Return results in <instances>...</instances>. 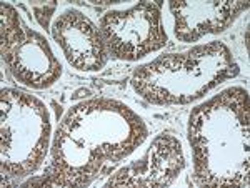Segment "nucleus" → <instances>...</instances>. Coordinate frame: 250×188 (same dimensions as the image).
I'll return each instance as SVG.
<instances>
[{"label":"nucleus","instance_id":"obj_1","mask_svg":"<svg viewBox=\"0 0 250 188\" xmlns=\"http://www.w3.org/2000/svg\"><path fill=\"white\" fill-rule=\"evenodd\" d=\"M144 120L110 98L87 100L72 107L52 145L45 185L83 187L112 169L147 138Z\"/></svg>","mask_w":250,"mask_h":188},{"label":"nucleus","instance_id":"obj_2","mask_svg":"<svg viewBox=\"0 0 250 188\" xmlns=\"http://www.w3.org/2000/svg\"><path fill=\"white\" fill-rule=\"evenodd\" d=\"M195 185H249V94L232 87L188 120Z\"/></svg>","mask_w":250,"mask_h":188},{"label":"nucleus","instance_id":"obj_3","mask_svg":"<svg viewBox=\"0 0 250 188\" xmlns=\"http://www.w3.org/2000/svg\"><path fill=\"white\" fill-rule=\"evenodd\" d=\"M239 72L230 49L224 42H210L140 65L134 72L132 87L154 105H185L237 77Z\"/></svg>","mask_w":250,"mask_h":188},{"label":"nucleus","instance_id":"obj_4","mask_svg":"<svg viewBox=\"0 0 250 188\" xmlns=\"http://www.w3.org/2000/svg\"><path fill=\"white\" fill-rule=\"evenodd\" d=\"M2 173L29 177L45 160L50 140L47 107L29 94L2 90Z\"/></svg>","mask_w":250,"mask_h":188},{"label":"nucleus","instance_id":"obj_5","mask_svg":"<svg viewBox=\"0 0 250 188\" xmlns=\"http://www.w3.org/2000/svg\"><path fill=\"white\" fill-rule=\"evenodd\" d=\"M2 60L15 80L30 89H47L62 75V65L42 34L32 30L9 3H0Z\"/></svg>","mask_w":250,"mask_h":188},{"label":"nucleus","instance_id":"obj_6","mask_svg":"<svg viewBox=\"0 0 250 188\" xmlns=\"http://www.w3.org/2000/svg\"><path fill=\"white\" fill-rule=\"evenodd\" d=\"M99 30L108 57L135 62L168 42L162 22V0L140 2L125 10H108L102 15Z\"/></svg>","mask_w":250,"mask_h":188},{"label":"nucleus","instance_id":"obj_7","mask_svg":"<svg viewBox=\"0 0 250 188\" xmlns=\"http://www.w3.org/2000/svg\"><path fill=\"white\" fill-rule=\"evenodd\" d=\"M52 37L74 69L97 72L105 67L108 52L102 34L80 10L70 9L60 14L52 25Z\"/></svg>","mask_w":250,"mask_h":188},{"label":"nucleus","instance_id":"obj_8","mask_svg":"<svg viewBox=\"0 0 250 188\" xmlns=\"http://www.w3.org/2000/svg\"><path fill=\"white\" fill-rule=\"evenodd\" d=\"M182 145L172 135H159L140 160L124 167L105 183V187H167L184 170Z\"/></svg>","mask_w":250,"mask_h":188},{"label":"nucleus","instance_id":"obj_9","mask_svg":"<svg viewBox=\"0 0 250 188\" xmlns=\"http://www.w3.org/2000/svg\"><path fill=\"white\" fill-rule=\"evenodd\" d=\"M173 15V34L180 42H197L208 34L227 30L244 10L247 0H222V2H187L172 0L168 3Z\"/></svg>","mask_w":250,"mask_h":188},{"label":"nucleus","instance_id":"obj_10","mask_svg":"<svg viewBox=\"0 0 250 188\" xmlns=\"http://www.w3.org/2000/svg\"><path fill=\"white\" fill-rule=\"evenodd\" d=\"M32 9H34L35 19L40 23V27L45 30H52L50 29V19L54 15L55 9H57V2L52 0V2H32Z\"/></svg>","mask_w":250,"mask_h":188}]
</instances>
